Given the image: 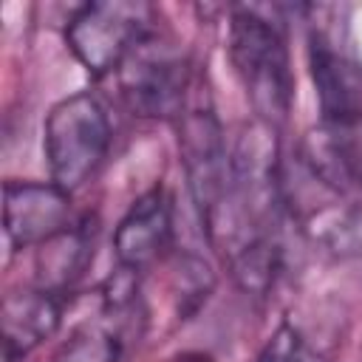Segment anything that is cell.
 Here are the masks:
<instances>
[{"instance_id": "6da1fadb", "label": "cell", "mask_w": 362, "mask_h": 362, "mask_svg": "<svg viewBox=\"0 0 362 362\" xmlns=\"http://www.w3.org/2000/svg\"><path fill=\"white\" fill-rule=\"evenodd\" d=\"M229 59L260 122H286L294 99V76L283 25L260 8L240 6L229 17Z\"/></svg>"}, {"instance_id": "7a4b0ae2", "label": "cell", "mask_w": 362, "mask_h": 362, "mask_svg": "<svg viewBox=\"0 0 362 362\" xmlns=\"http://www.w3.org/2000/svg\"><path fill=\"white\" fill-rule=\"evenodd\" d=\"M42 150L51 181L65 192L90 181L110 150V119L102 102L85 90L59 99L48 110Z\"/></svg>"}, {"instance_id": "3957f363", "label": "cell", "mask_w": 362, "mask_h": 362, "mask_svg": "<svg viewBox=\"0 0 362 362\" xmlns=\"http://www.w3.org/2000/svg\"><path fill=\"white\" fill-rule=\"evenodd\" d=\"M153 34V8L147 3L102 0L79 6L68 25L65 42L74 57L93 74L119 71L133 48Z\"/></svg>"}, {"instance_id": "277c9868", "label": "cell", "mask_w": 362, "mask_h": 362, "mask_svg": "<svg viewBox=\"0 0 362 362\" xmlns=\"http://www.w3.org/2000/svg\"><path fill=\"white\" fill-rule=\"evenodd\" d=\"M195 76L181 51L161 42L156 31L141 40L119 68V93L136 116L178 119L189 105Z\"/></svg>"}, {"instance_id": "5b68a950", "label": "cell", "mask_w": 362, "mask_h": 362, "mask_svg": "<svg viewBox=\"0 0 362 362\" xmlns=\"http://www.w3.org/2000/svg\"><path fill=\"white\" fill-rule=\"evenodd\" d=\"M175 124L189 198L198 209L201 229H206L218 218L229 195V150L223 144V130L206 93L201 90L192 93Z\"/></svg>"}, {"instance_id": "8992f818", "label": "cell", "mask_w": 362, "mask_h": 362, "mask_svg": "<svg viewBox=\"0 0 362 362\" xmlns=\"http://www.w3.org/2000/svg\"><path fill=\"white\" fill-rule=\"evenodd\" d=\"M308 71L322 113L320 124L351 139L362 153V62L314 31L308 37Z\"/></svg>"}, {"instance_id": "52a82bcc", "label": "cell", "mask_w": 362, "mask_h": 362, "mask_svg": "<svg viewBox=\"0 0 362 362\" xmlns=\"http://www.w3.org/2000/svg\"><path fill=\"white\" fill-rule=\"evenodd\" d=\"M71 226V192L54 181H6L3 235L11 252L42 246Z\"/></svg>"}, {"instance_id": "ba28073f", "label": "cell", "mask_w": 362, "mask_h": 362, "mask_svg": "<svg viewBox=\"0 0 362 362\" xmlns=\"http://www.w3.org/2000/svg\"><path fill=\"white\" fill-rule=\"evenodd\" d=\"M173 238V204L161 184L141 192L113 229V255L119 269L141 272L156 263Z\"/></svg>"}, {"instance_id": "9c48e42d", "label": "cell", "mask_w": 362, "mask_h": 362, "mask_svg": "<svg viewBox=\"0 0 362 362\" xmlns=\"http://www.w3.org/2000/svg\"><path fill=\"white\" fill-rule=\"evenodd\" d=\"M59 294L42 286L11 291L3 297V359L23 362L37 351L59 325Z\"/></svg>"}, {"instance_id": "30bf717a", "label": "cell", "mask_w": 362, "mask_h": 362, "mask_svg": "<svg viewBox=\"0 0 362 362\" xmlns=\"http://www.w3.org/2000/svg\"><path fill=\"white\" fill-rule=\"evenodd\" d=\"M93 238L88 232V223H74L71 229H65L62 235L51 238L48 243L40 246V283L48 291H62L88 263Z\"/></svg>"}, {"instance_id": "8fae6325", "label": "cell", "mask_w": 362, "mask_h": 362, "mask_svg": "<svg viewBox=\"0 0 362 362\" xmlns=\"http://www.w3.org/2000/svg\"><path fill=\"white\" fill-rule=\"evenodd\" d=\"M122 342L113 331L102 325L76 328L54 354L51 362H119Z\"/></svg>"}, {"instance_id": "7c38bea8", "label": "cell", "mask_w": 362, "mask_h": 362, "mask_svg": "<svg viewBox=\"0 0 362 362\" xmlns=\"http://www.w3.org/2000/svg\"><path fill=\"white\" fill-rule=\"evenodd\" d=\"M255 362H325V356L308 342V337L291 325L283 322L263 345Z\"/></svg>"}, {"instance_id": "4fadbf2b", "label": "cell", "mask_w": 362, "mask_h": 362, "mask_svg": "<svg viewBox=\"0 0 362 362\" xmlns=\"http://www.w3.org/2000/svg\"><path fill=\"white\" fill-rule=\"evenodd\" d=\"M167 362H215V359L209 354H204V351H184V354H175Z\"/></svg>"}]
</instances>
